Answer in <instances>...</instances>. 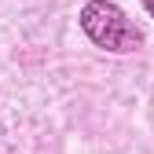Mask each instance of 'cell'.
<instances>
[{
	"label": "cell",
	"instance_id": "obj_1",
	"mask_svg": "<svg viewBox=\"0 0 154 154\" xmlns=\"http://www.w3.org/2000/svg\"><path fill=\"white\" fill-rule=\"evenodd\" d=\"M77 22H81L85 37L103 48V51H114V55H128L136 51L143 44V33L128 22V15L110 4V0H88V4L81 8V15H77Z\"/></svg>",
	"mask_w": 154,
	"mask_h": 154
},
{
	"label": "cell",
	"instance_id": "obj_2",
	"mask_svg": "<svg viewBox=\"0 0 154 154\" xmlns=\"http://www.w3.org/2000/svg\"><path fill=\"white\" fill-rule=\"evenodd\" d=\"M140 4H143V8H147V15L154 18V0H140Z\"/></svg>",
	"mask_w": 154,
	"mask_h": 154
}]
</instances>
